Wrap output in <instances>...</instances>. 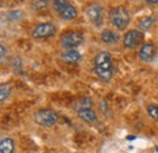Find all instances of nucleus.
Here are the masks:
<instances>
[{"label":"nucleus","instance_id":"4468645a","mask_svg":"<svg viewBox=\"0 0 158 153\" xmlns=\"http://www.w3.org/2000/svg\"><path fill=\"white\" fill-rule=\"evenodd\" d=\"M153 22H155V19L152 17H145V19H142L139 22V29L141 32H146L153 26Z\"/></svg>","mask_w":158,"mask_h":153},{"label":"nucleus","instance_id":"f257e3e1","mask_svg":"<svg viewBox=\"0 0 158 153\" xmlns=\"http://www.w3.org/2000/svg\"><path fill=\"white\" fill-rule=\"evenodd\" d=\"M94 69H95L96 76L102 81H108L112 78L113 64H112V57L110 52L101 51L96 55V57L94 60Z\"/></svg>","mask_w":158,"mask_h":153},{"label":"nucleus","instance_id":"f3484780","mask_svg":"<svg viewBox=\"0 0 158 153\" xmlns=\"http://www.w3.org/2000/svg\"><path fill=\"white\" fill-rule=\"evenodd\" d=\"M52 4H54V9H55L57 12H60L68 2H67V1H63V0H56V1H54Z\"/></svg>","mask_w":158,"mask_h":153},{"label":"nucleus","instance_id":"a211bd4d","mask_svg":"<svg viewBox=\"0 0 158 153\" xmlns=\"http://www.w3.org/2000/svg\"><path fill=\"white\" fill-rule=\"evenodd\" d=\"M147 4H158V1H156V0H147Z\"/></svg>","mask_w":158,"mask_h":153},{"label":"nucleus","instance_id":"423d86ee","mask_svg":"<svg viewBox=\"0 0 158 153\" xmlns=\"http://www.w3.org/2000/svg\"><path fill=\"white\" fill-rule=\"evenodd\" d=\"M142 41H143V32L141 31H129L123 39L124 45L129 49L136 48L140 44H142Z\"/></svg>","mask_w":158,"mask_h":153},{"label":"nucleus","instance_id":"f03ea898","mask_svg":"<svg viewBox=\"0 0 158 153\" xmlns=\"http://www.w3.org/2000/svg\"><path fill=\"white\" fill-rule=\"evenodd\" d=\"M108 17H110L111 23L113 24V27H116L119 31L125 29L130 22V15H129L128 10L122 6L112 9L108 14Z\"/></svg>","mask_w":158,"mask_h":153},{"label":"nucleus","instance_id":"9b49d317","mask_svg":"<svg viewBox=\"0 0 158 153\" xmlns=\"http://www.w3.org/2000/svg\"><path fill=\"white\" fill-rule=\"evenodd\" d=\"M61 58L67 63H76L80 60V54L77 50H67L62 52Z\"/></svg>","mask_w":158,"mask_h":153},{"label":"nucleus","instance_id":"6e6552de","mask_svg":"<svg viewBox=\"0 0 158 153\" xmlns=\"http://www.w3.org/2000/svg\"><path fill=\"white\" fill-rule=\"evenodd\" d=\"M140 60H142L143 62H151L155 56H156V48L152 43H146L141 46L140 52H139Z\"/></svg>","mask_w":158,"mask_h":153},{"label":"nucleus","instance_id":"f8f14e48","mask_svg":"<svg viewBox=\"0 0 158 153\" xmlns=\"http://www.w3.org/2000/svg\"><path fill=\"white\" fill-rule=\"evenodd\" d=\"M101 39L106 43V44H113V43H117L119 40V35L116 32H112V31H103L101 33Z\"/></svg>","mask_w":158,"mask_h":153},{"label":"nucleus","instance_id":"1a4fd4ad","mask_svg":"<svg viewBox=\"0 0 158 153\" xmlns=\"http://www.w3.org/2000/svg\"><path fill=\"white\" fill-rule=\"evenodd\" d=\"M78 115L80 119H83L84 122H88V123H93V122L98 120L96 112H94L91 108H80L78 111Z\"/></svg>","mask_w":158,"mask_h":153},{"label":"nucleus","instance_id":"dca6fc26","mask_svg":"<svg viewBox=\"0 0 158 153\" xmlns=\"http://www.w3.org/2000/svg\"><path fill=\"white\" fill-rule=\"evenodd\" d=\"M147 112H148V115L152 119L158 120V105H150V106H147Z\"/></svg>","mask_w":158,"mask_h":153},{"label":"nucleus","instance_id":"39448f33","mask_svg":"<svg viewBox=\"0 0 158 153\" xmlns=\"http://www.w3.org/2000/svg\"><path fill=\"white\" fill-rule=\"evenodd\" d=\"M56 33V27L50 23V22H45V23H39L34 29H33V37L34 38H48L51 37Z\"/></svg>","mask_w":158,"mask_h":153},{"label":"nucleus","instance_id":"2eb2a0df","mask_svg":"<svg viewBox=\"0 0 158 153\" xmlns=\"http://www.w3.org/2000/svg\"><path fill=\"white\" fill-rule=\"evenodd\" d=\"M10 95V85L9 84H1V89H0V101L4 102Z\"/></svg>","mask_w":158,"mask_h":153},{"label":"nucleus","instance_id":"6ab92c4d","mask_svg":"<svg viewBox=\"0 0 158 153\" xmlns=\"http://www.w3.org/2000/svg\"><path fill=\"white\" fill-rule=\"evenodd\" d=\"M4 55H5V48L1 46V56H4Z\"/></svg>","mask_w":158,"mask_h":153},{"label":"nucleus","instance_id":"20e7f679","mask_svg":"<svg viewBox=\"0 0 158 153\" xmlns=\"http://www.w3.org/2000/svg\"><path fill=\"white\" fill-rule=\"evenodd\" d=\"M83 43V37L77 32H67L61 37V45L68 50H74Z\"/></svg>","mask_w":158,"mask_h":153},{"label":"nucleus","instance_id":"9d476101","mask_svg":"<svg viewBox=\"0 0 158 153\" xmlns=\"http://www.w3.org/2000/svg\"><path fill=\"white\" fill-rule=\"evenodd\" d=\"M59 14L63 19H68V21L77 17V10H76V7H74L73 5H71V4H67V5L60 11Z\"/></svg>","mask_w":158,"mask_h":153},{"label":"nucleus","instance_id":"7ed1b4c3","mask_svg":"<svg viewBox=\"0 0 158 153\" xmlns=\"http://www.w3.org/2000/svg\"><path fill=\"white\" fill-rule=\"evenodd\" d=\"M59 119V115L52 110H40L34 114V120L41 126H51Z\"/></svg>","mask_w":158,"mask_h":153},{"label":"nucleus","instance_id":"0eeeda50","mask_svg":"<svg viewBox=\"0 0 158 153\" xmlns=\"http://www.w3.org/2000/svg\"><path fill=\"white\" fill-rule=\"evenodd\" d=\"M86 15L88 19L91 21V23H94L96 27H100L103 23V9L98 4L89 6L86 10Z\"/></svg>","mask_w":158,"mask_h":153},{"label":"nucleus","instance_id":"ddd939ff","mask_svg":"<svg viewBox=\"0 0 158 153\" xmlns=\"http://www.w3.org/2000/svg\"><path fill=\"white\" fill-rule=\"evenodd\" d=\"M0 150H1V153H14L15 143H14L12 139H10V137L2 139V141L0 143Z\"/></svg>","mask_w":158,"mask_h":153}]
</instances>
